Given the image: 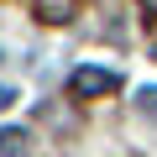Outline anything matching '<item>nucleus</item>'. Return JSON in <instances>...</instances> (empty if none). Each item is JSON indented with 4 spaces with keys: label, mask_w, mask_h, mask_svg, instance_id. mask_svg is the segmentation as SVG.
Listing matches in <instances>:
<instances>
[{
    "label": "nucleus",
    "mask_w": 157,
    "mask_h": 157,
    "mask_svg": "<svg viewBox=\"0 0 157 157\" xmlns=\"http://www.w3.org/2000/svg\"><path fill=\"white\" fill-rule=\"evenodd\" d=\"M115 89H121V73H115V68L84 63V68L68 73V94H73V100H105V94H115Z\"/></svg>",
    "instance_id": "obj_1"
},
{
    "label": "nucleus",
    "mask_w": 157,
    "mask_h": 157,
    "mask_svg": "<svg viewBox=\"0 0 157 157\" xmlns=\"http://www.w3.org/2000/svg\"><path fill=\"white\" fill-rule=\"evenodd\" d=\"M26 152H32V136L21 126H6V131H0V157H26Z\"/></svg>",
    "instance_id": "obj_2"
},
{
    "label": "nucleus",
    "mask_w": 157,
    "mask_h": 157,
    "mask_svg": "<svg viewBox=\"0 0 157 157\" xmlns=\"http://www.w3.org/2000/svg\"><path fill=\"white\" fill-rule=\"evenodd\" d=\"M37 16L58 26V21H68V16H73V0H37Z\"/></svg>",
    "instance_id": "obj_3"
},
{
    "label": "nucleus",
    "mask_w": 157,
    "mask_h": 157,
    "mask_svg": "<svg viewBox=\"0 0 157 157\" xmlns=\"http://www.w3.org/2000/svg\"><path fill=\"white\" fill-rule=\"evenodd\" d=\"M141 115H152V121H157V89H141Z\"/></svg>",
    "instance_id": "obj_4"
},
{
    "label": "nucleus",
    "mask_w": 157,
    "mask_h": 157,
    "mask_svg": "<svg viewBox=\"0 0 157 157\" xmlns=\"http://www.w3.org/2000/svg\"><path fill=\"white\" fill-rule=\"evenodd\" d=\"M6 105H16V89H11V84H0V110H6Z\"/></svg>",
    "instance_id": "obj_5"
}]
</instances>
